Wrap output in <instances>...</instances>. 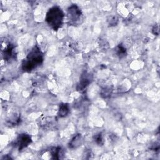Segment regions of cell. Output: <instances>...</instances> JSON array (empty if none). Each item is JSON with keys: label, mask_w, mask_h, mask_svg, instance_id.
I'll list each match as a JSON object with an SVG mask.
<instances>
[{"label": "cell", "mask_w": 160, "mask_h": 160, "mask_svg": "<svg viewBox=\"0 0 160 160\" xmlns=\"http://www.w3.org/2000/svg\"><path fill=\"white\" fill-rule=\"evenodd\" d=\"M64 14L61 9L58 6L51 8L46 14V21L54 30H58L62 24Z\"/></svg>", "instance_id": "6da1fadb"}, {"label": "cell", "mask_w": 160, "mask_h": 160, "mask_svg": "<svg viewBox=\"0 0 160 160\" xmlns=\"http://www.w3.org/2000/svg\"><path fill=\"white\" fill-rule=\"evenodd\" d=\"M68 15L70 20L75 22L79 19L81 16V11L76 5L73 4L68 9Z\"/></svg>", "instance_id": "3957f363"}, {"label": "cell", "mask_w": 160, "mask_h": 160, "mask_svg": "<svg viewBox=\"0 0 160 160\" xmlns=\"http://www.w3.org/2000/svg\"><path fill=\"white\" fill-rule=\"evenodd\" d=\"M68 111H69V109L67 104H63L60 106L59 110V114L60 116H66V114L68 113Z\"/></svg>", "instance_id": "ba28073f"}, {"label": "cell", "mask_w": 160, "mask_h": 160, "mask_svg": "<svg viewBox=\"0 0 160 160\" xmlns=\"http://www.w3.org/2000/svg\"><path fill=\"white\" fill-rule=\"evenodd\" d=\"M89 83H90V79L88 78V75L86 74L82 75L79 81V83L78 85V88H77L78 90L81 91L84 89L86 86L89 85Z\"/></svg>", "instance_id": "5b68a950"}, {"label": "cell", "mask_w": 160, "mask_h": 160, "mask_svg": "<svg viewBox=\"0 0 160 160\" xmlns=\"http://www.w3.org/2000/svg\"><path fill=\"white\" fill-rule=\"evenodd\" d=\"M42 54L37 47H34L28 54L22 62V69L25 71H31L42 62Z\"/></svg>", "instance_id": "7a4b0ae2"}, {"label": "cell", "mask_w": 160, "mask_h": 160, "mask_svg": "<svg viewBox=\"0 0 160 160\" xmlns=\"http://www.w3.org/2000/svg\"><path fill=\"white\" fill-rule=\"evenodd\" d=\"M31 142V137L26 134H22L19 136L17 138L16 144L19 147V149H22L28 146Z\"/></svg>", "instance_id": "277c9868"}, {"label": "cell", "mask_w": 160, "mask_h": 160, "mask_svg": "<svg viewBox=\"0 0 160 160\" xmlns=\"http://www.w3.org/2000/svg\"><path fill=\"white\" fill-rule=\"evenodd\" d=\"M81 136L79 134L76 135L74 137V138L69 142V148H76L81 144Z\"/></svg>", "instance_id": "8992f818"}, {"label": "cell", "mask_w": 160, "mask_h": 160, "mask_svg": "<svg viewBox=\"0 0 160 160\" xmlns=\"http://www.w3.org/2000/svg\"><path fill=\"white\" fill-rule=\"evenodd\" d=\"M95 141L96 142L99 144H102V142H103V139H102V137L101 136V134H99L98 135L96 136L95 137Z\"/></svg>", "instance_id": "30bf717a"}, {"label": "cell", "mask_w": 160, "mask_h": 160, "mask_svg": "<svg viewBox=\"0 0 160 160\" xmlns=\"http://www.w3.org/2000/svg\"><path fill=\"white\" fill-rule=\"evenodd\" d=\"M117 54L120 56L121 57L122 56H124V54L126 53V49L125 48L122 46V45H120L118 46V47L117 48Z\"/></svg>", "instance_id": "9c48e42d"}, {"label": "cell", "mask_w": 160, "mask_h": 160, "mask_svg": "<svg viewBox=\"0 0 160 160\" xmlns=\"http://www.w3.org/2000/svg\"><path fill=\"white\" fill-rule=\"evenodd\" d=\"M13 49H14V46L9 44L5 49H4V58L6 59H10L12 56L13 54Z\"/></svg>", "instance_id": "52a82bcc"}]
</instances>
